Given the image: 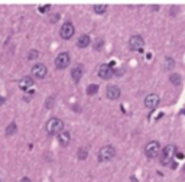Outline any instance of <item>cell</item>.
I'll return each instance as SVG.
<instances>
[{
	"mask_svg": "<svg viewBox=\"0 0 185 182\" xmlns=\"http://www.w3.org/2000/svg\"><path fill=\"white\" fill-rule=\"evenodd\" d=\"M123 74H124V69H123V68H119V69L114 71V75H116V77H121Z\"/></svg>",
	"mask_w": 185,
	"mask_h": 182,
	"instance_id": "obj_25",
	"label": "cell"
},
{
	"mask_svg": "<svg viewBox=\"0 0 185 182\" xmlns=\"http://www.w3.org/2000/svg\"><path fill=\"white\" fill-rule=\"evenodd\" d=\"M98 92V85L97 84H90L88 87H87V94L88 95H94Z\"/></svg>",
	"mask_w": 185,
	"mask_h": 182,
	"instance_id": "obj_19",
	"label": "cell"
},
{
	"mask_svg": "<svg viewBox=\"0 0 185 182\" xmlns=\"http://www.w3.org/2000/svg\"><path fill=\"white\" fill-rule=\"evenodd\" d=\"M161 152H162L161 145H159V142H156V140L149 142V143L145 146V155L149 157V159H153V157L159 156Z\"/></svg>",
	"mask_w": 185,
	"mask_h": 182,
	"instance_id": "obj_3",
	"label": "cell"
},
{
	"mask_svg": "<svg viewBox=\"0 0 185 182\" xmlns=\"http://www.w3.org/2000/svg\"><path fill=\"white\" fill-rule=\"evenodd\" d=\"M74 33H75V28L74 25L68 20V22H65L64 25L61 26V31H59V35H61V38L65 39V41H68V39H71L74 36Z\"/></svg>",
	"mask_w": 185,
	"mask_h": 182,
	"instance_id": "obj_6",
	"label": "cell"
},
{
	"mask_svg": "<svg viewBox=\"0 0 185 182\" xmlns=\"http://www.w3.org/2000/svg\"><path fill=\"white\" fill-rule=\"evenodd\" d=\"M58 142L61 146H68L70 142H71V134L70 132H61L58 134Z\"/></svg>",
	"mask_w": 185,
	"mask_h": 182,
	"instance_id": "obj_13",
	"label": "cell"
},
{
	"mask_svg": "<svg viewBox=\"0 0 185 182\" xmlns=\"http://www.w3.org/2000/svg\"><path fill=\"white\" fill-rule=\"evenodd\" d=\"M45 129H46V133L51 134V136H54V134H59L61 132H64V123H62L61 119H58V117H52V119H49L48 122H46Z\"/></svg>",
	"mask_w": 185,
	"mask_h": 182,
	"instance_id": "obj_1",
	"label": "cell"
},
{
	"mask_svg": "<svg viewBox=\"0 0 185 182\" xmlns=\"http://www.w3.org/2000/svg\"><path fill=\"white\" fill-rule=\"evenodd\" d=\"M171 10H172V12H171V15H172V16H175V15H177L178 7H177V6H172V9H171Z\"/></svg>",
	"mask_w": 185,
	"mask_h": 182,
	"instance_id": "obj_27",
	"label": "cell"
},
{
	"mask_svg": "<svg viewBox=\"0 0 185 182\" xmlns=\"http://www.w3.org/2000/svg\"><path fill=\"white\" fill-rule=\"evenodd\" d=\"M143 46H145V41L140 35H133L129 39V48L132 51H139L140 52L143 49Z\"/></svg>",
	"mask_w": 185,
	"mask_h": 182,
	"instance_id": "obj_7",
	"label": "cell"
},
{
	"mask_svg": "<svg viewBox=\"0 0 185 182\" xmlns=\"http://www.w3.org/2000/svg\"><path fill=\"white\" fill-rule=\"evenodd\" d=\"M90 42H91V39H90L88 35H81L80 38H78V48H87L90 45Z\"/></svg>",
	"mask_w": 185,
	"mask_h": 182,
	"instance_id": "obj_15",
	"label": "cell"
},
{
	"mask_svg": "<svg viewBox=\"0 0 185 182\" xmlns=\"http://www.w3.org/2000/svg\"><path fill=\"white\" fill-rule=\"evenodd\" d=\"M87 155H88V152H87V149H85V148L78 149V159L84 160V159H87Z\"/></svg>",
	"mask_w": 185,
	"mask_h": 182,
	"instance_id": "obj_20",
	"label": "cell"
},
{
	"mask_svg": "<svg viewBox=\"0 0 185 182\" xmlns=\"http://www.w3.org/2000/svg\"><path fill=\"white\" fill-rule=\"evenodd\" d=\"M120 94H121V91L117 85H109L107 90H106V95H107L109 100H117L120 97Z\"/></svg>",
	"mask_w": 185,
	"mask_h": 182,
	"instance_id": "obj_11",
	"label": "cell"
},
{
	"mask_svg": "<svg viewBox=\"0 0 185 182\" xmlns=\"http://www.w3.org/2000/svg\"><path fill=\"white\" fill-rule=\"evenodd\" d=\"M45 107H46V108H52V107H54V97H49V98L45 101Z\"/></svg>",
	"mask_w": 185,
	"mask_h": 182,
	"instance_id": "obj_24",
	"label": "cell"
},
{
	"mask_svg": "<svg viewBox=\"0 0 185 182\" xmlns=\"http://www.w3.org/2000/svg\"><path fill=\"white\" fill-rule=\"evenodd\" d=\"M93 10L96 12L97 15H103V13H106V10H107V6L106 4H94Z\"/></svg>",
	"mask_w": 185,
	"mask_h": 182,
	"instance_id": "obj_18",
	"label": "cell"
},
{
	"mask_svg": "<svg viewBox=\"0 0 185 182\" xmlns=\"http://www.w3.org/2000/svg\"><path fill=\"white\" fill-rule=\"evenodd\" d=\"M103 45H104V41H103V39L100 38V39H97V41L94 42V45H93V48H94V49H96V51H100V49H101V48H103Z\"/></svg>",
	"mask_w": 185,
	"mask_h": 182,
	"instance_id": "obj_21",
	"label": "cell"
},
{
	"mask_svg": "<svg viewBox=\"0 0 185 182\" xmlns=\"http://www.w3.org/2000/svg\"><path fill=\"white\" fill-rule=\"evenodd\" d=\"M159 106V95L158 94H148L145 97V107L149 110H155Z\"/></svg>",
	"mask_w": 185,
	"mask_h": 182,
	"instance_id": "obj_9",
	"label": "cell"
},
{
	"mask_svg": "<svg viewBox=\"0 0 185 182\" xmlns=\"http://www.w3.org/2000/svg\"><path fill=\"white\" fill-rule=\"evenodd\" d=\"M38 57H39V52L35 51V49L29 51V54H28V59H36Z\"/></svg>",
	"mask_w": 185,
	"mask_h": 182,
	"instance_id": "obj_23",
	"label": "cell"
},
{
	"mask_svg": "<svg viewBox=\"0 0 185 182\" xmlns=\"http://www.w3.org/2000/svg\"><path fill=\"white\" fill-rule=\"evenodd\" d=\"M70 62H71V57H70L68 52H61V54H58V57L55 58L56 69H65L67 66L70 65Z\"/></svg>",
	"mask_w": 185,
	"mask_h": 182,
	"instance_id": "obj_5",
	"label": "cell"
},
{
	"mask_svg": "<svg viewBox=\"0 0 185 182\" xmlns=\"http://www.w3.org/2000/svg\"><path fill=\"white\" fill-rule=\"evenodd\" d=\"M19 182H32V181H31L29 178H22V179H20Z\"/></svg>",
	"mask_w": 185,
	"mask_h": 182,
	"instance_id": "obj_28",
	"label": "cell"
},
{
	"mask_svg": "<svg viewBox=\"0 0 185 182\" xmlns=\"http://www.w3.org/2000/svg\"><path fill=\"white\" fill-rule=\"evenodd\" d=\"M114 156H116V149L113 148L112 145L103 146L101 149L98 150V160H100V162H107V160H112Z\"/></svg>",
	"mask_w": 185,
	"mask_h": 182,
	"instance_id": "obj_4",
	"label": "cell"
},
{
	"mask_svg": "<svg viewBox=\"0 0 185 182\" xmlns=\"http://www.w3.org/2000/svg\"><path fill=\"white\" fill-rule=\"evenodd\" d=\"M174 66H175L174 59H172V58H166V59H165V68H166V69H172Z\"/></svg>",
	"mask_w": 185,
	"mask_h": 182,
	"instance_id": "obj_22",
	"label": "cell"
},
{
	"mask_svg": "<svg viewBox=\"0 0 185 182\" xmlns=\"http://www.w3.org/2000/svg\"><path fill=\"white\" fill-rule=\"evenodd\" d=\"M98 77L103 78V80H110L112 77H114V69H113V66L109 65V64L100 65V68H98Z\"/></svg>",
	"mask_w": 185,
	"mask_h": 182,
	"instance_id": "obj_8",
	"label": "cell"
},
{
	"mask_svg": "<svg viewBox=\"0 0 185 182\" xmlns=\"http://www.w3.org/2000/svg\"><path fill=\"white\" fill-rule=\"evenodd\" d=\"M169 81L174 84V85H179V84L182 83V77L179 74H171L169 75Z\"/></svg>",
	"mask_w": 185,
	"mask_h": 182,
	"instance_id": "obj_16",
	"label": "cell"
},
{
	"mask_svg": "<svg viewBox=\"0 0 185 182\" xmlns=\"http://www.w3.org/2000/svg\"><path fill=\"white\" fill-rule=\"evenodd\" d=\"M16 132H17V126H16V123L12 122V123L6 127V134H7V136H13Z\"/></svg>",
	"mask_w": 185,
	"mask_h": 182,
	"instance_id": "obj_17",
	"label": "cell"
},
{
	"mask_svg": "<svg viewBox=\"0 0 185 182\" xmlns=\"http://www.w3.org/2000/svg\"><path fill=\"white\" fill-rule=\"evenodd\" d=\"M175 152H177L175 145H168V146H165V148L162 149V152H161V165H163V166L171 165V162H172V159H174Z\"/></svg>",
	"mask_w": 185,
	"mask_h": 182,
	"instance_id": "obj_2",
	"label": "cell"
},
{
	"mask_svg": "<svg viewBox=\"0 0 185 182\" xmlns=\"http://www.w3.org/2000/svg\"><path fill=\"white\" fill-rule=\"evenodd\" d=\"M49 7H51L49 4H46V6H39V10H40V12H42V13H43L45 10H49Z\"/></svg>",
	"mask_w": 185,
	"mask_h": 182,
	"instance_id": "obj_26",
	"label": "cell"
},
{
	"mask_svg": "<svg viewBox=\"0 0 185 182\" xmlns=\"http://www.w3.org/2000/svg\"><path fill=\"white\" fill-rule=\"evenodd\" d=\"M33 85V78L32 77H23L20 81H19V87L22 88V90H28L29 87H32Z\"/></svg>",
	"mask_w": 185,
	"mask_h": 182,
	"instance_id": "obj_14",
	"label": "cell"
},
{
	"mask_svg": "<svg viewBox=\"0 0 185 182\" xmlns=\"http://www.w3.org/2000/svg\"><path fill=\"white\" fill-rule=\"evenodd\" d=\"M82 72H84L82 65H77V66H74L73 69H71V77H73L74 83H78V81H80L81 77H82Z\"/></svg>",
	"mask_w": 185,
	"mask_h": 182,
	"instance_id": "obj_12",
	"label": "cell"
},
{
	"mask_svg": "<svg viewBox=\"0 0 185 182\" xmlns=\"http://www.w3.org/2000/svg\"><path fill=\"white\" fill-rule=\"evenodd\" d=\"M46 74H48V69H46V66L43 65V64H35L32 66V75L35 78L42 80V78L46 77Z\"/></svg>",
	"mask_w": 185,
	"mask_h": 182,
	"instance_id": "obj_10",
	"label": "cell"
}]
</instances>
